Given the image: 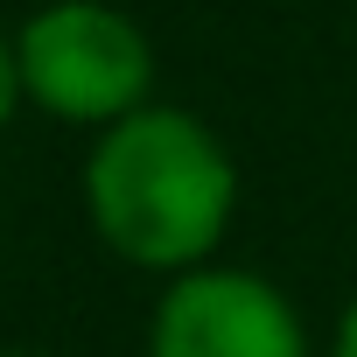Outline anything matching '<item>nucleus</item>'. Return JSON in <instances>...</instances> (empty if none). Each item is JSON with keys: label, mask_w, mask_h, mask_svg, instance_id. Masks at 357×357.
I'll return each mask as SVG.
<instances>
[{"label": "nucleus", "mask_w": 357, "mask_h": 357, "mask_svg": "<svg viewBox=\"0 0 357 357\" xmlns=\"http://www.w3.org/2000/svg\"><path fill=\"white\" fill-rule=\"evenodd\" d=\"M238 211V161L183 105H140L84 154V218L140 273H197Z\"/></svg>", "instance_id": "obj_1"}, {"label": "nucleus", "mask_w": 357, "mask_h": 357, "mask_svg": "<svg viewBox=\"0 0 357 357\" xmlns=\"http://www.w3.org/2000/svg\"><path fill=\"white\" fill-rule=\"evenodd\" d=\"M15 56H22V91L70 126H119L126 112L147 105L154 84L147 29L105 0L36 8L15 29Z\"/></svg>", "instance_id": "obj_2"}, {"label": "nucleus", "mask_w": 357, "mask_h": 357, "mask_svg": "<svg viewBox=\"0 0 357 357\" xmlns=\"http://www.w3.org/2000/svg\"><path fill=\"white\" fill-rule=\"evenodd\" d=\"M147 357H308L294 301L245 266H197L168 280Z\"/></svg>", "instance_id": "obj_3"}, {"label": "nucleus", "mask_w": 357, "mask_h": 357, "mask_svg": "<svg viewBox=\"0 0 357 357\" xmlns=\"http://www.w3.org/2000/svg\"><path fill=\"white\" fill-rule=\"evenodd\" d=\"M29 91H22V56H15V36H0V126L15 119V105H22Z\"/></svg>", "instance_id": "obj_4"}, {"label": "nucleus", "mask_w": 357, "mask_h": 357, "mask_svg": "<svg viewBox=\"0 0 357 357\" xmlns=\"http://www.w3.org/2000/svg\"><path fill=\"white\" fill-rule=\"evenodd\" d=\"M329 357H357V294H350V308L336 315V336H329Z\"/></svg>", "instance_id": "obj_5"}]
</instances>
